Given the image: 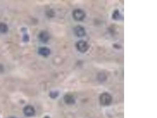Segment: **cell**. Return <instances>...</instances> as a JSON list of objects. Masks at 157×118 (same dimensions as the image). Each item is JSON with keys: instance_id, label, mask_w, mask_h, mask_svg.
Returning a JSON list of instances; mask_svg holds the SVG:
<instances>
[{"instance_id": "cell-11", "label": "cell", "mask_w": 157, "mask_h": 118, "mask_svg": "<svg viewBox=\"0 0 157 118\" xmlns=\"http://www.w3.org/2000/svg\"><path fill=\"white\" fill-rule=\"evenodd\" d=\"M59 95V93L58 92H51L50 94V97L54 99V98H56Z\"/></svg>"}, {"instance_id": "cell-7", "label": "cell", "mask_w": 157, "mask_h": 118, "mask_svg": "<svg viewBox=\"0 0 157 118\" xmlns=\"http://www.w3.org/2000/svg\"><path fill=\"white\" fill-rule=\"evenodd\" d=\"M50 49L46 47H42L38 49V53L44 57H47L50 55Z\"/></svg>"}, {"instance_id": "cell-10", "label": "cell", "mask_w": 157, "mask_h": 118, "mask_svg": "<svg viewBox=\"0 0 157 118\" xmlns=\"http://www.w3.org/2000/svg\"><path fill=\"white\" fill-rule=\"evenodd\" d=\"M122 16L119 12V11L118 10H115L114 11L113 14H112V18L114 20H120Z\"/></svg>"}, {"instance_id": "cell-8", "label": "cell", "mask_w": 157, "mask_h": 118, "mask_svg": "<svg viewBox=\"0 0 157 118\" xmlns=\"http://www.w3.org/2000/svg\"><path fill=\"white\" fill-rule=\"evenodd\" d=\"M64 99L65 102L68 105H73L75 102V100L74 98L73 97V96L69 95V94L66 95L64 96Z\"/></svg>"}, {"instance_id": "cell-2", "label": "cell", "mask_w": 157, "mask_h": 118, "mask_svg": "<svg viewBox=\"0 0 157 118\" xmlns=\"http://www.w3.org/2000/svg\"><path fill=\"white\" fill-rule=\"evenodd\" d=\"M72 17L76 21H82L85 17V13L81 9H76L72 12Z\"/></svg>"}, {"instance_id": "cell-12", "label": "cell", "mask_w": 157, "mask_h": 118, "mask_svg": "<svg viewBox=\"0 0 157 118\" xmlns=\"http://www.w3.org/2000/svg\"><path fill=\"white\" fill-rule=\"evenodd\" d=\"M44 118H50V117H44Z\"/></svg>"}, {"instance_id": "cell-13", "label": "cell", "mask_w": 157, "mask_h": 118, "mask_svg": "<svg viewBox=\"0 0 157 118\" xmlns=\"http://www.w3.org/2000/svg\"><path fill=\"white\" fill-rule=\"evenodd\" d=\"M14 118V117H9V118Z\"/></svg>"}, {"instance_id": "cell-5", "label": "cell", "mask_w": 157, "mask_h": 118, "mask_svg": "<svg viewBox=\"0 0 157 118\" xmlns=\"http://www.w3.org/2000/svg\"><path fill=\"white\" fill-rule=\"evenodd\" d=\"M74 34L78 37H82L85 35V30L84 28L81 25H77L74 28Z\"/></svg>"}, {"instance_id": "cell-9", "label": "cell", "mask_w": 157, "mask_h": 118, "mask_svg": "<svg viewBox=\"0 0 157 118\" xmlns=\"http://www.w3.org/2000/svg\"><path fill=\"white\" fill-rule=\"evenodd\" d=\"M8 31V25L4 23H0V33L2 34H5V33H7Z\"/></svg>"}, {"instance_id": "cell-3", "label": "cell", "mask_w": 157, "mask_h": 118, "mask_svg": "<svg viewBox=\"0 0 157 118\" xmlns=\"http://www.w3.org/2000/svg\"><path fill=\"white\" fill-rule=\"evenodd\" d=\"M77 50L81 53H85L89 49V45L87 42L84 40H80L76 44Z\"/></svg>"}, {"instance_id": "cell-1", "label": "cell", "mask_w": 157, "mask_h": 118, "mask_svg": "<svg viewBox=\"0 0 157 118\" xmlns=\"http://www.w3.org/2000/svg\"><path fill=\"white\" fill-rule=\"evenodd\" d=\"M112 98L110 94L105 92L102 93L100 96V102L103 106H109L112 103Z\"/></svg>"}, {"instance_id": "cell-4", "label": "cell", "mask_w": 157, "mask_h": 118, "mask_svg": "<svg viewBox=\"0 0 157 118\" xmlns=\"http://www.w3.org/2000/svg\"><path fill=\"white\" fill-rule=\"evenodd\" d=\"M23 112H24V115L28 117H33L35 113V109L34 108V107L32 106H30V105L26 106L24 108Z\"/></svg>"}, {"instance_id": "cell-6", "label": "cell", "mask_w": 157, "mask_h": 118, "mask_svg": "<svg viewBox=\"0 0 157 118\" xmlns=\"http://www.w3.org/2000/svg\"><path fill=\"white\" fill-rule=\"evenodd\" d=\"M38 38L42 43H46L48 42V40L50 39V35H49L48 33L44 31H42L40 33V34L38 36Z\"/></svg>"}]
</instances>
